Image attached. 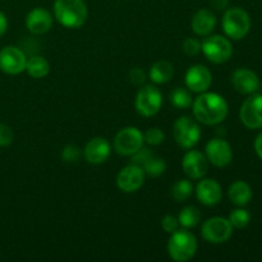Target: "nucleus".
<instances>
[{"label":"nucleus","mask_w":262,"mask_h":262,"mask_svg":"<svg viewBox=\"0 0 262 262\" xmlns=\"http://www.w3.org/2000/svg\"><path fill=\"white\" fill-rule=\"evenodd\" d=\"M216 26V17L209 9H200L194 13L191 20V27L196 35L206 37L211 35Z\"/></svg>","instance_id":"20"},{"label":"nucleus","mask_w":262,"mask_h":262,"mask_svg":"<svg viewBox=\"0 0 262 262\" xmlns=\"http://www.w3.org/2000/svg\"><path fill=\"white\" fill-rule=\"evenodd\" d=\"M255 151H256V154H257V155L262 159V133H260V135L256 137Z\"/></svg>","instance_id":"38"},{"label":"nucleus","mask_w":262,"mask_h":262,"mask_svg":"<svg viewBox=\"0 0 262 262\" xmlns=\"http://www.w3.org/2000/svg\"><path fill=\"white\" fill-rule=\"evenodd\" d=\"M173 136L176 142L182 148L189 150L199 143L201 138V129L196 120L184 115V117L178 118L174 123Z\"/></svg>","instance_id":"6"},{"label":"nucleus","mask_w":262,"mask_h":262,"mask_svg":"<svg viewBox=\"0 0 262 262\" xmlns=\"http://www.w3.org/2000/svg\"><path fill=\"white\" fill-rule=\"evenodd\" d=\"M184 82L189 91L201 94V92L207 91L211 86L212 74L207 67L202 66V64H196V66L189 67L186 77H184Z\"/></svg>","instance_id":"14"},{"label":"nucleus","mask_w":262,"mask_h":262,"mask_svg":"<svg viewBox=\"0 0 262 262\" xmlns=\"http://www.w3.org/2000/svg\"><path fill=\"white\" fill-rule=\"evenodd\" d=\"M26 72L28 73V76H31L35 79L43 78L50 72V64H49V61L43 56L32 55L31 58L27 59Z\"/></svg>","instance_id":"23"},{"label":"nucleus","mask_w":262,"mask_h":262,"mask_svg":"<svg viewBox=\"0 0 262 262\" xmlns=\"http://www.w3.org/2000/svg\"><path fill=\"white\" fill-rule=\"evenodd\" d=\"M174 76L173 64L166 60H159L151 67L150 78L154 83L163 84L170 81Z\"/></svg>","instance_id":"22"},{"label":"nucleus","mask_w":262,"mask_h":262,"mask_svg":"<svg viewBox=\"0 0 262 262\" xmlns=\"http://www.w3.org/2000/svg\"><path fill=\"white\" fill-rule=\"evenodd\" d=\"M169 99H170L173 106L178 107V109H188L193 102L191 92L184 87H176L169 95Z\"/></svg>","instance_id":"25"},{"label":"nucleus","mask_w":262,"mask_h":262,"mask_svg":"<svg viewBox=\"0 0 262 262\" xmlns=\"http://www.w3.org/2000/svg\"><path fill=\"white\" fill-rule=\"evenodd\" d=\"M8 30V19H7V15L0 10V37L7 32Z\"/></svg>","instance_id":"36"},{"label":"nucleus","mask_w":262,"mask_h":262,"mask_svg":"<svg viewBox=\"0 0 262 262\" xmlns=\"http://www.w3.org/2000/svg\"><path fill=\"white\" fill-rule=\"evenodd\" d=\"M13 130L7 124L0 123V147H7L13 142Z\"/></svg>","instance_id":"34"},{"label":"nucleus","mask_w":262,"mask_h":262,"mask_svg":"<svg viewBox=\"0 0 262 262\" xmlns=\"http://www.w3.org/2000/svg\"><path fill=\"white\" fill-rule=\"evenodd\" d=\"M193 115L200 123L215 125L224 122L228 115V102L222 95L215 92H201L192 102Z\"/></svg>","instance_id":"1"},{"label":"nucleus","mask_w":262,"mask_h":262,"mask_svg":"<svg viewBox=\"0 0 262 262\" xmlns=\"http://www.w3.org/2000/svg\"><path fill=\"white\" fill-rule=\"evenodd\" d=\"M81 155V148L76 145H67L61 151V159L66 163H77Z\"/></svg>","instance_id":"30"},{"label":"nucleus","mask_w":262,"mask_h":262,"mask_svg":"<svg viewBox=\"0 0 262 262\" xmlns=\"http://www.w3.org/2000/svg\"><path fill=\"white\" fill-rule=\"evenodd\" d=\"M183 51L188 56H196L201 51V42L196 38H186L183 42Z\"/></svg>","instance_id":"31"},{"label":"nucleus","mask_w":262,"mask_h":262,"mask_svg":"<svg viewBox=\"0 0 262 262\" xmlns=\"http://www.w3.org/2000/svg\"><path fill=\"white\" fill-rule=\"evenodd\" d=\"M230 224L233 225V228H237V229H243V228L247 227L250 224L251 215L247 210L245 209H235L230 212L229 219Z\"/></svg>","instance_id":"28"},{"label":"nucleus","mask_w":262,"mask_h":262,"mask_svg":"<svg viewBox=\"0 0 262 262\" xmlns=\"http://www.w3.org/2000/svg\"><path fill=\"white\" fill-rule=\"evenodd\" d=\"M161 105H163V95L155 86L147 84L138 90L135 101L138 114L146 118L154 117L161 109Z\"/></svg>","instance_id":"8"},{"label":"nucleus","mask_w":262,"mask_h":262,"mask_svg":"<svg viewBox=\"0 0 262 262\" xmlns=\"http://www.w3.org/2000/svg\"><path fill=\"white\" fill-rule=\"evenodd\" d=\"M143 140L147 145L159 146L165 140V135L160 128H150V129L146 130V133H143Z\"/></svg>","instance_id":"29"},{"label":"nucleus","mask_w":262,"mask_h":262,"mask_svg":"<svg viewBox=\"0 0 262 262\" xmlns=\"http://www.w3.org/2000/svg\"><path fill=\"white\" fill-rule=\"evenodd\" d=\"M53 26V15L43 8H35L26 17V27L33 35H43Z\"/></svg>","instance_id":"19"},{"label":"nucleus","mask_w":262,"mask_h":262,"mask_svg":"<svg viewBox=\"0 0 262 262\" xmlns=\"http://www.w3.org/2000/svg\"><path fill=\"white\" fill-rule=\"evenodd\" d=\"M210 3H211V5L215 8V9L223 10L228 7L229 0H210Z\"/></svg>","instance_id":"37"},{"label":"nucleus","mask_w":262,"mask_h":262,"mask_svg":"<svg viewBox=\"0 0 262 262\" xmlns=\"http://www.w3.org/2000/svg\"><path fill=\"white\" fill-rule=\"evenodd\" d=\"M205 156H206L207 161L216 168H225L232 163L233 151L228 141L217 137L212 138L206 143Z\"/></svg>","instance_id":"11"},{"label":"nucleus","mask_w":262,"mask_h":262,"mask_svg":"<svg viewBox=\"0 0 262 262\" xmlns=\"http://www.w3.org/2000/svg\"><path fill=\"white\" fill-rule=\"evenodd\" d=\"M182 168L188 178L202 179L206 176L207 169H209V161L205 154L197 150H191L184 155L182 160Z\"/></svg>","instance_id":"15"},{"label":"nucleus","mask_w":262,"mask_h":262,"mask_svg":"<svg viewBox=\"0 0 262 262\" xmlns=\"http://www.w3.org/2000/svg\"><path fill=\"white\" fill-rule=\"evenodd\" d=\"M192 193H193V184L187 179H181V181L176 182L171 187V197L177 202L187 201L192 196Z\"/></svg>","instance_id":"26"},{"label":"nucleus","mask_w":262,"mask_h":262,"mask_svg":"<svg viewBox=\"0 0 262 262\" xmlns=\"http://www.w3.org/2000/svg\"><path fill=\"white\" fill-rule=\"evenodd\" d=\"M154 156V154L151 152L150 150H148V148H146V147H141L140 150L137 151V152H135L133 154L132 156H130V158H132V163L133 164H137V165H140V166H142L143 164H146L147 163L148 160H150L151 158H152Z\"/></svg>","instance_id":"32"},{"label":"nucleus","mask_w":262,"mask_h":262,"mask_svg":"<svg viewBox=\"0 0 262 262\" xmlns=\"http://www.w3.org/2000/svg\"><path fill=\"white\" fill-rule=\"evenodd\" d=\"M201 220V212L194 206H186L181 210L178 215L179 225H182L186 229L194 228Z\"/></svg>","instance_id":"24"},{"label":"nucleus","mask_w":262,"mask_h":262,"mask_svg":"<svg viewBox=\"0 0 262 262\" xmlns=\"http://www.w3.org/2000/svg\"><path fill=\"white\" fill-rule=\"evenodd\" d=\"M27 56L25 51L18 46L9 45L4 46L0 50V71L4 73L15 76L26 71Z\"/></svg>","instance_id":"10"},{"label":"nucleus","mask_w":262,"mask_h":262,"mask_svg":"<svg viewBox=\"0 0 262 262\" xmlns=\"http://www.w3.org/2000/svg\"><path fill=\"white\" fill-rule=\"evenodd\" d=\"M224 33L232 40H242L251 30V18L242 8H230L222 20Z\"/></svg>","instance_id":"4"},{"label":"nucleus","mask_w":262,"mask_h":262,"mask_svg":"<svg viewBox=\"0 0 262 262\" xmlns=\"http://www.w3.org/2000/svg\"><path fill=\"white\" fill-rule=\"evenodd\" d=\"M145 143L143 133L136 127H125L114 137V150L122 156H132Z\"/></svg>","instance_id":"9"},{"label":"nucleus","mask_w":262,"mask_h":262,"mask_svg":"<svg viewBox=\"0 0 262 262\" xmlns=\"http://www.w3.org/2000/svg\"><path fill=\"white\" fill-rule=\"evenodd\" d=\"M228 194L233 204L237 206H245L252 199V188L245 181H237L229 187Z\"/></svg>","instance_id":"21"},{"label":"nucleus","mask_w":262,"mask_h":262,"mask_svg":"<svg viewBox=\"0 0 262 262\" xmlns=\"http://www.w3.org/2000/svg\"><path fill=\"white\" fill-rule=\"evenodd\" d=\"M201 51L207 60L214 64L225 63L233 54V46L227 37L222 35H209L201 43Z\"/></svg>","instance_id":"5"},{"label":"nucleus","mask_w":262,"mask_h":262,"mask_svg":"<svg viewBox=\"0 0 262 262\" xmlns=\"http://www.w3.org/2000/svg\"><path fill=\"white\" fill-rule=\"evenodd\" d=\"M129 79L133 84L140 86V84H142L146 79L145 72L141 68H133L129 73Z\"/></svg>","instance_id":"35"},{"label":"nucleus","mask_w":262,"mask_h":262,"mask_svg":"<svg viewBox=\"0 0 262 262\" xmlns=\"http://www.w3.org/2000/svg\"><path fill=\"white\" fill-rule=\"evenodd\" d=\"M241 122L248 129L262 128V95L252 94L241 106Z\"/></svg>","instance_id":"13"},{"label":"nucleus","mask_w":262,"mask_h":262,"mask_svg":"<svg viewBox=\"0 0 262 262\" xmlns=\"http://www.w3.org/2000/svg\"><path fill=\"white\" fill-rule=\"evenodd\" d=\"M54 15L63 27L79 28L89 18V9L83 0H55Z\"/></svg>","instance_id":"2"},{"label":"nucleus","mask_w":262,"mask_h":262,"mask_svg":"<svg viewBox=\"0 0 262 262\" xmlns=\"http://www.w3.org/2000/svg\"><path fill=\"white\" fill-rule=\"evenodd\" d=\"M196 196L205 206H215L222 201V187L215 179H202L196 187Z\"/></svg>","instance_id":"18"},{"label":"nucleus","mask_w":262,"mask_h":262,"mask_svg":"<svg viewBox=\"0 0 262 262\" xmlns=\"http://www.w3.org/2000/svg\"><path fill=\"white\" fill-rule=\"evenodd\" d=\"M232 83L239 94L252 95L260 89V79L255 72L247 68H239L233 73Z\"/></svg>","instance_id":"17"},{"label":"nucleus","mask_w":262,"mask_h":262,"mask_svg":"<svg viewBox=\"0 0 262 262\" xmlns=\"http://www.w3.org/2000/svg\"><path fill=\"white\" fill-rule=\"evenodd\" d=\"M197 239L186 228L171 233L168 241V253L171 260L186 262L193 258L197 252Z\"/></svg>","instance_id":"3"},{"label":"nucleus","mask_w":262,"mask_h":262,"mask_svg":"<svg viewBox=\"0 0 262 262\" xmlns=\"http://www.w3.org/2000/svg\"><path fill=\"white\" fill-rule=\"evenodd\" d=\"M83 156L87 163L100 165L110 156V143L104 137H95L86 143Z\"/></svg>","instance_id":"16"},{"label":"nucleus","mask_w":262,"mask_h":262,"mask_svg":"<svg viewBox=\"0 0 262 262\" xmlns=\"http://www.w3.org/2000/svg\"><path fill=\"white\" fill-rule=\"evenodd\" d=\"M146 174L142 166L137 164H129L124 166L117 176V186L125 193H133L138 191L145 183Z\"/></svg>","instance_id":"12"},{"label":"nucleus","mask_w":262,"mask_h":262,"mask_svg":"<svg viewBox=\"0 0 262 262\" xmlns=\"http://www.w3.org/2000/svg\"><path fill=\"white\" fill-rule=\"evenodd\" d=\"M142 168L146 176L155 178V177H160L161 174H164V171L166 170V164L163 159L152 156L147 163L143 164Z\"/></svg>","instance_id":"27"},{"label":"nucleus","mask_w":262,"mask_h":262,"mask_svg":"<svg viewBox=\"0 0 262 262\" xmlns=\"http://www.w3.org/2000/svg\"><path fill=\"white\" fill-rule=\"evenodd\" d=\"M233 234V225L225 217L214 216L202 224L201 235L206 242L212 245H222L230 239Z\"/></svg>","instance_id":"7"},{"label":"nucleus","mask_w":262,"mask_h":262,"mask_svg":"<svg viewBox=\"0 0 262 262\" xmlns=\"http://www.w3.org/2000/svg\"><path fill=\"white\" fill-rule=\"evenodd\" d=\"M161 227L163 229L165 230L166 233L171 234L174 233L176 230H178L179 228V222H178V217L173 216V215H165L161 220Z\"/></svg>","instance_id":"33"}]
</instances>
